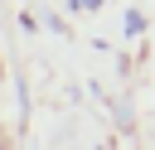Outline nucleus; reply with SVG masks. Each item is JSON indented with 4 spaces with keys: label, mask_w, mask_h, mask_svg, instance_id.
I'll use <instances>...</instances> for the list:
<instances>
[{
    "label": "nucleus",
    "mask_w": 155,
    "mask_h": 150,
    "mask_svg": "<svg viewBox=\"0 0 155 150\" xmlns=\"http://www.w3.org/2000/svg\"><path fill=\"white\" fill-rule=\"evenodd\" d=\"M68 5H78V10H92V5H97V0H68Z\"/></svg>",
    "instance_id": "obj_1"
}]
</instances>
